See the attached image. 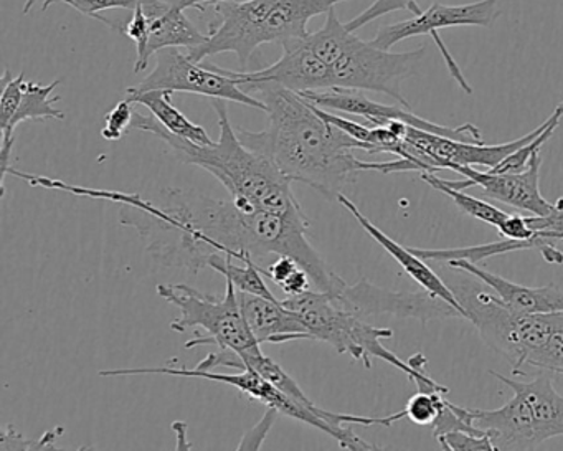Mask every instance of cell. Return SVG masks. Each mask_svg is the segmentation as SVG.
I'll return each mask as SVG.
<instances>
[{
	"label": "cell",
	"instance_id": "6da1fadb",
	"mask_svg": "<svg viewBox=\"0 0 563 451\" xmlns=\"http://www.w3.org/2000/svg\"><path fill=\"white\" fill-rule=\"evenodd\" d=\"M55 190L120 206V223L133 227L159 265L199 273L213 255L240 263L288 255L311 276L319 292L335 293L347 283L329 268L308 240L311 220L301 216L243 210L235 200H216L192 190L166 189L161 202L140 194L90 189L55 180ZM262 266V265H260Z\"/></svg>",
	"mask_w": 563,
	"mask_h": 451
},
{
	"label": "cell",
	"instance_id": "7a4b0ae2",
	"mask_svg": "<svg viewBox=\"0 0 563 451\" xmlns=\"http://www.w3.org/2000/svg\"><path fill=\"white\" fill-rule=\"evenodd\" d=\"M265 103L269 127L265 131L236 128L249 150L275 163L291 183H301L328 200H338L345 187L362 173L354 151L365 144L329 124L316 113L314 105L296 91L276 84L240 85Z\"/></svg>",
	"mask_w": 563,
	"mask_h": 451
},
{
	"label": "cell",
	"instance_id": "3957f363",
	"mask_svg": "<svg viewBox=\"0 0 563 451\" xmlns=\"http://www.w3.org/2000/svg\"><path fill=\"white\" fill-rule=\"evenodd\" d=\"M219 117L220 138L210 146H200L169 133L153 114L134 113L131 130L144 131L163 140L177 160L206 169L229 190L243 210L301 216L306 213L291 189V180L272 160L249 150L230 123L225 101L213 100Z\"/></svg>",
	"mask_w": 563,
	"mask_h": 451
},
{
	"label": "cell",
	"instance_id": "277c9868",
	"mask_svg": "<svg viewBox=\"0 0 563 451\" xmlns=\"http://www.w3.org/2000/svg\"><path fill=\"white\" fill-rule=\"evenodd\" d=\"M349 0H245V2H216L210 11L212 24L207 41L189 48L190 61L202 64L219 54H235L242 68L265 44H285L309 34L312 18L328 14L331 9Z\"/></svg>",
	"mask_w": 563,
	"mask_h": 451
},
{
	"label": "cell",
	"instance_id": "5b68a950",
	"mask_svg": "<svg viewBox=\"0 0 563 451\" xmlns=\"http://www.w3.org/2000/svg\"><path fill=\"white\" fill-rule=\"evenodd\" d=\"M305 38L311 51L331 67L334 88L387 95L401 107L411 108L401 94V84L417 74L427 48L391 54L375 47L349 31L339 21L335 9L325 14L324 25L318 32Z\"/></svg>",
	"mask_w": 563,
	"mask_h": 451
},
{
	"label": "cell",
	"instance_id": "8992f818",
	"mask_svg": "<svg viewBox=\"0 0 563 451\" xmlns=\"http://www.w3.org/2000/svg\"><path fill=\"white\" fill-rule=\"evenodd\" d=\"M282 302L286 308L298 312L312 341L324 342L339 354L351 355L367 369H372V359H382L407 374L417 387L450 392V388L438 384L428 375V361L421 352L411 355L408 362L401 361L395 352L382 344L384 339L394 338L391 329L375 328L371 322L358 318L345 309L332 293L309 289L301 295L288 296Z\"/></svg>",
	"mask_w": 563,
	"mask_h": 451
},
{
	"label": "cell",
	"instance_id": "52a82bcc",
	"mask_svg": "<svg viewBox=\"0 0 563 451\" xmlns=\"http://www.w3.org/2000/svg\"><path fill=\"white\" fill-rule=\"evenodd\" d=\"M448 286L463 306L467 321L476 326L483 341L509 362L514 375H522L529 355L552 332L555 312L529 315L514 311L476 276L460 270Z\"/></svg>",
	"mask_w": 563,
	"mask_h": 451
},
{
	"label": "cell",
	"instance_id": "ba28073f",
	"mask_svg": "<svg viewBox=\"0 0 563 451\" xmlns=\"http://www.w3.org/2000/svg\"><path fill=\"white\" fill-rule=\"evenodd\" d=\"M512 388L514 397L496 410L473 411V424L486 431L496 450H536L543 441L563 435V397L545 375L530 382L514 381L489 371Z\"/></svg>",
	"mask_w": 563,
	"mask_h": 451
},
{
	"label": "cell",
	"instance_id": "9c48e42d",
	"mask_svg": "<svg viewBox=\"0 0 563 451\" xmlns=\"http://www.w3.org/2000/svg\"><path fill=\"white\" fill-rule=\"evenodd\" d=\"M174 375V377L203 378V381L219 382V384L232 385L239 388L243 395L260 402L266 407L275 408L286 417L295 418L302 424L311 425L318 430L324 431L329 437L338 440L344 450H378L377 444L362 440L351 427H344L345 414L321 410L316 411L306 407L301 402L289 398L285 392L266 381L265 377L246 367L236 374H220V372L202 371V369H176V367H136V369H108L101 371V377H126V375Z\"/></svg>",
	"mask_w": 563,
	"mask_h": 451
},
{
	"label": "cell",
	"instance_id": "30bf717a",
	"mask_svg": "<svg viewBox=\"0 0 563 451\" xmlns=\"http://www.w3.org/2000/svg\"><path fill=\"white\" fill-rule=\"evenodd\" d=\"M157 295L179 308V318L170 322L173 331L200 328L209 332L207 338L190 339L184 348L216 344L219 349H232L236 354L262 348L243 316L239 292L230 279H225L223 296L206 295L189 285H159Z\"/></svg>",
	"mask_w": 563,
	"mask_h": 451
},
{
	"label": "cell",
	"instance_id": "8fae6325",
	"mask_svg": "<svg viewBox=\"0 0 563 451\" xmlns=\"http://www.w3.org/2000/svg\"><path fill=\"white\" fill-rule=\"evenodd\" d=\"M497 6H499V0H479L474 4L464 6H443L433 2L427 11L421 12L420 15H415L413 19L378 29L377 35L371 42L375 47L390 51L398 42L420 37V35H430L437 47L440 48V54L443 55L444 64H446L448 72H450L453 80L463 88L464 94L473 95V88L470 87L466 78L461 74L460 65L451 57L450 51L444 47L440 31L450 28L490 29L500 14Z\"/></svg>",
	"mask_w": 563,
	"mask_h": 451
},
{
	"label": "cell",
	"instance_id": "7c38bea8",
	"mask_svg": "<svg viewBox=\"0 0 563 451\" xmlns=\"http://www.w3.org/2000/svg\"><path fill=\"white\" fill-rule=\"evenodd\" d=\"M130 91L164 90L170 94H192L212 100L233 101L255 110L266 111L265 103L255 95L246 94L225 68L213 64H197L179 48H166L157 55L156 67Z\"/></svg>",
	"mask_w": 563,
	"mask_h": 451
},
{
	"label": "cell",
	"instance_id": "4fadbf2b",
	"mask_svg": "<svg viewBox=\"0 0 563 451\" xmlns=\"http://www.w3.org/2000/svg\"><path fill=\"white\" fill-rule=\"evenodd\" d=\"M349 311L358 318H378L394 316L397 319H417V321H440V319L463 318L460 309L444 299L431 295L427 289L418 293L388 292L372 285L362 278L355 285H345L338 293H332Z\"/></svg>",
	"mask_w": 563,
	"mask_h": 451
},
{
	"label": "cell",
	"instance_id": "5bb4252c",
	"mask_svg": "<svg viewBox=\"0 0 563 451\" xmlns=\"http://www.w3.org/2000/svg\"><path fill=\"white\" fill-rule=\"evenodd\" d=\"M35 84L25 80L24 72L12 77L11 70L5 68L2 75V95H0V130H2V146H0V170H2V196L5 194V177H8L9 163L14 151L15 128L25 121L65 120V113L55 103L60 97H52L58 85Z\"/></svg>",
	"mask_w": 563,
	"mask_h": 451
},
{
	"label": "cell",
	"instance_id": "9a60e30c",
	"mask_svg": "<svg viewBox=\"0 0 563 451\" xmlns=\"http://www.w3.org/2000/svg\"><path fill=\"white\" fill-rule=\"evenodd\" d=\"M299 95L324 110L341 111V113L364 118L372 123V127H387L390 121H401L417 130L440 134L463 143H484L483 134L474 124H463L457 128L441 127L411 113V108L377 103L365 97L364 91L331 88V90L302 91Z\"/></svg>",
	"mask_w": 563,
	"mask_h": 451
},
{
	"label": "cell",
	"instance_id": "2e32d148",
	"mask_svg": "<svg viewBox=\"0 0 563 451\" xmlns=\"http://www.w3.org/2000/svg\"><path fill=\"white\" fill-rule=\"evenodd\" d=\"M542 160L539 156L530 161L527 169L520 173H484L473 166H457L454 173L461 174L464 180H446L454 189H467L479 186L484 196L499 200L514 209L526 210L530 216L545 217L553 212V204L545 200L540 193L539 176Z\"/></svg>",
	"mask_w": 563,
	"mask_h": 451
},
{
	"label": "cell",
	"instance_id": "e0dca14e",
	"mask_svg": "<svg viewBox=\"0 0 563 451\" xmlns=\"http://www.w3.org/2000/svg\"><path fill=\"white\" fill-rule=\"evenodd\" d=\"M225 72L239 85L276 84L296 94L334 88L331 67L311 51L305 37L285 42L283 57L272 67L258 72Z\"/></svg>",
	"mask_w": 563,
	"mask_h": 451
},
{
	"label": "cell",
	"instance_id": "ac0fdd59",
	"mask_svg": "<svg viewBox=\"0 0 563 451\" xmlns=\"http://www.w3.org/2000/svg\"><path fill=\"white\" fill-rule=\"evenodd\" d=\"M144 11L150 15V38L143 54L137 55L134 62V72L141 74L150 67L153 55L159 54L166 48L199 47L207 41L186 15L184 9L174 8L164 0H141Z\"/></svg>",
	"mask_w": 563,
	"mask_h": 451
},
{
	"label": "cell",
	"instance_id": "d6986e66",
	"mask_svg": "<svg viewBox=\"0 0 563 451\" xmlns=\"http://www.w3.org/2000/svg\"><path fill=\"white\" fill-rule=\"evenodd\" d=\"M240 306L260 344H286L312 341L298 312L286 308L279 299L262 298L239 292Z\"/></svg>",
	"mask_w": 563,
	"mask_h": 451
},
{
	"label": "cell",
	"instance_id": "ffe728a7",
	"mask_svg": "<svg viewBox=\"0 0 563 451\" xmlns=\"http://www.w3.org/2000/svg\"><path fill=\"white\" fill-rule=\"evenodd\" d=\"M448 268L460 270L470 273L483 282L504 305L514 311L529 312V315H547V312L563 311V292L555 285L533 288V286L517 285L507 282L503 276L494 275L487 270L481 268L477 263L467 260H450Z\"/></svg>",
	"mask_w": 563,
	"mask_h": 451
},
{
	"label": "cell",
	"instance_id": "44dd1931",
	"mask_svg": "<svg viewBox=\"0 0 563 451\" xmlns=\"http://www.w3.org/2000/svg\"><path fill=\"white\" fill-rule=\"evenodd\" d=\"M338 202L351 212V216L357 220L358 226H361L362 229H364L365 232H367L368 235H371L372 239L410 275L413 282H417L421 288L427 289L431 295L438 296V298L444 299V301L450 302L454 308L460 309L461 315L466 319V312H464L463 306L460 305V301H457L456 296L451 292L448 283L443 282V279L427 265V260L418 256L413 250L405 249L400 243L391 240L387 233L382 232L377 226H374V223L358 210V207L355 206L345 194H341V196L338 197Z\"/></svg>",
	"mask_w": 563,
	"mask_h": 451
},
{
	"label": "cell",
	"instance_id": "7402d4cb",
	"mask_svg": "<svg viewBox=\"0 0 563 451\" xmlns=\"http://www.w3.org/2000/svg\"><path fill=\"white\" fill-rule=\"evenodd\" d=\"M170 91H130L126 90V98L133 103L143 105L151 111L154 118L166 128L169 133L184 140L192 141L200 146H210L216 143L207 133L206 128L192 123L183 111L177 110L170 101Z\"/></svg>",
	"mask_w": 563,
	"mask_h": 451
},
{
	"label": "cell",
	"instance_id": "603a6c76",
	"mask_svg": "<svg viewBox=\"0 0 563 451\" xmlns=\"http://www.w3.org/2000/svg\"><path fill=\"white\" fill-rule=\"evenodd\" d=\"M421 179H423L428 186L433 187L434 190H440L441 194L450 197V199L460 207L461 212L474 217V219L481 220V222L489 223L494 229L499 230L500 227L506 223V220L509 219L510 213L497 209L496 206L486 202V200L467 196V194L463 193V189H454V187H451L450 184L446 183V179H441V177H438L434 173H421Z\"/></svg>",
	"mask_w": 563,
	"mask_h": 451
},
{
	"label": "cell",
	"instance_id": "cb8c5ba5",
	"mask_svg": "<svg viewBox=\"0 0 563 451\" xmlns=\"http://www.w3.org/2000/svg\"><path fill=\"white\" fill-rule=\"evenodd\" d=\"M210 268L225 276V279H230L235 285L236 292L276 299L265 279H263L262 266L253 260L243 263V266H236L233 265L232 256L213 255L210 260Z\"/></svg>",
	"mask_w": 563,
	"mask_h": 451
},
{
	"label": "cell",
	"instance_id": "d4e9b609",
	"mask_svg": "<svg viewBox=\"0 0 563 451\" xmlns=\"http://www.w3.org/2000/svg\"><path fill=\"white\" fill-rule=\"evenodd\" d=\"M563 118V101L559 105V107L553 110V113L550 114V124L532 141V143L526 144V146L520 147V150L514 151L512 154L506 157L503 163L497 164L496 167H493L494 173H520V170L527 169L530 161L533 157L539 156L540 150H542L543 144L553 136L556 128L562 123Z\"/></svg>",
	"mask_w": 563,
	"mask_h": 451
},
{
	"label": "cell",
	"instance_id": "484cf974",
	"mask_svg": "<svg viewBox=\"0 0 563 451\" xmlns=\"http://www.w3.org/2000/svg\"><path fill=\"white\" fill-rule=\"evenodd\" d=\"M530 367L563 374V311L555 312V324L547 341L527 359Z\"/></svg>",
	"mask_w": 563,
	"mask_h": 451
},
{
	"label": "cell",
	"instance_id": "4316f807",
	"mask_svg": "<svg viewBox=\"0 0 563 451\" xmlns=\"http://www.w3.org/2000/svg\"><path fill=\"white\" fill-rule=\"evenodd\" d=\"M446 392L437 388H418L417 394L408 400L404 408L405 418L417 425H433L446 407Z\"/></svg>",
	"mask_w": 563,
	"mask_h": 451
},
{
	"label": "cell",
	"instance_id": "83f0119b",
	"mask_svg": "<svg viewBox=\"0 0 563 451\" xmlns=\"http://www.w3.org/2000/svg\"><path fill=\"white\" fill-rule=\"evenodd\" d=\"M397 11H410L415 15L421 14V9L418 8L417 0H375L374 4L367 11L358 14L357 18L352 19L351 22L345 24L349 31L357 32L358 29L365 28L371 22L384 18V15L391 14Z\"/></svg>",
	"mask_w": 563,
	"mask_h": 451
},
{
	"label": "cell",
	"instance_id": "f1b7e54d",
	"mask_svg": "<svg viewBox=\"0 0 563 451\" xmlns=\"http://www.w3.org/2000/svg\"><path fill=\"white\" fill-rule=\"evenodd\" d=\"M133 101L123 100L104 117V128L101 136L107 141H120L133 127L134 110Z\"/></svg>",
	"mask_w": 563,
	"mask_h": 451
},
{
	"label": "cell",
	"instance_id": "f546056e",
	"mask_svg": "<svg viewBox=\"0 0 563 451\" xmlns=\"http://www.w3.org/2000/svg\"><path fill=\"white\" fill-rule=\"evenodd\" d=\"M443 450L448 451H496L489 435L470 433V431H451L437 438Z\"/></svg>",
	"mask_w": 563,
	"mask_h": 451
},
{
	"label": "cell",
	"instance_id": "4dcf8cb0",
	"mask_svg": "<svg viewBox=\"0 0 563 451\" xmlns=\"http://www.w3.org/2000/svg\"><path fill=\"white\" fill-rule=\"evenodd\" d=\"M527 222L536 230L539 239L550 243L559 242V240L563 242V197H560V199L553 204L552 213L545 217H527Z\"/></svg>",
	"mask_w": 563,
	"mask_h": 451
},
{
	"label": "cell",
	"instance_id": "1f68e13d",
	"mask_svg": "<svg viewBox=\"0 0 563 451\" xmlns=\"http://www.w3.org/2000/svg\"><path fill=\"white\" fill-rule=\"evenodd\" d=\"M64 2L80 14L100 21L103 12L133 11L141 0H64Z\"/></svg>",
	"mask_w": 563,
	"mask_h": 451
},
{
	"label": "cell",
	"instance_id": "d6a6232c",
	"mask_svg": "<svg viewBox=\"0 0 563 451\" xmlns=\"http://www.w3.org/2000/svg\"><path fill=\"white\" fill-rule=\"evenodd\" d=\"M64 431V428H57V430L48 431L42 437V440L29 441L24 440L21 435H18L15 428L9 425L2 433V443L0 448L2 450H44V448H51L54 444L55 438Z\"/></svg>",
	"mask_w": 563,
	"mask_h": 451
},
{
	"label": "cell",
	"instance_id": "836d02e7",
	"mask_svg": "<svg viewBox=\"0 0 563 451\" xmlns=\"http://www.w3.org/2000/svg\"><path fill=\"white\" fill-rule=\"evenodd\" d=\"M278 414V410L268 407L265 417L243 437L242 443L239 444L240 450H260L263 441H265L266 435H268L269 428L275 424Z\"/></svg>",
	"mask_w": 563,
	"mask_h": 451
},
{
	"label": "cell",
	"instance_id": "e575fe53",
	"mask_svg": "<svg viewBox=\"0 0 563 451\" xmlns=\"http://www.w3.org/2000/svg\"><path fill=\"white\" fill-rule=\"evenodd\" d=\"M298 268H301V266L298 265L295 258L288 255H279L276 262L263 270V273L272 278L276 285L282 286Z\"/></svg>",
	"mask_w": 563,
	"mask_h": 451
},
{
	"label": "cell",
	"instance_id": "d590c367",
	"mask_svg": "<svg viewBox=\"0 0 563 451\" xmlns=\"http://www.w3.org/2000/svg\"><path fill=\"white\" fill-rule=\"evenodd\" d=\"M311 276L308 275V272L298 268L279 288L288 296H296L309 292V289H311Z\"/></svg>",
	"mask_w": 563,
	"mask_h": 451
},
{
	"label": "cell",
	"instance_id": "8d00e7d4",
	"mask_svg": "<svg viewBox=\"0 0 563 451\" xmlns=\"http://www.w3.org/2000/svg\"><path fill=\"white\" fill-rule=\"evenodd\" d=\"M169 6H174V8L184 9H199V11H203L207 6L216 4V2H245V0H164Z\"/></svg>",
	"mask_w": 563,
	"mask_h": 451
},
{
	"label": "cell",
	"instance_id": "74e56055",
	"mask_svg": "<svg viewBox=\"0 0 563 451\" xmlns=\"http://www.w3.org/2000/svg\"><path fill=\"white\" fill-rule=\"evenodd\" d=\"M173 430L176 431L177 437H179L180 443L177 444V448H190L189 444L184 443V437H186L187 425L184 421H176L173 425Z\"/></svg>",
	"mask_w": 563,
	"mask_h": 451
}]
</instances>
